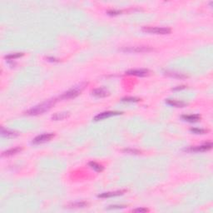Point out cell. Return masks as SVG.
I'll use <instances>...</instances> for the list:
<instances>
[{
  "instance_id": "6da1fadb",
  "label": "cell",
  "mask_w": 213,
  "mask_h": 213,
  "mask_svg": "<svg viewBox=\"0 0 213 213\" xmlns=\"http://www.w3.org/2000/svg\"><path fill=\"white\" fill-rule=\"evenodd\" d=\"M58 101V98H54V99H51V100H48L44 102H42L41 104L37 105L34 108L29 109V111L26 112V114L28 115H32V116H36V115H39V114H42L47 111H48L49 109L56 103V102Z\"/></svg>"
},
{
  "instance_id": "7a4b0ae2",
  "label": "cell",
  "mask_w": 213,
  "mask_h": 213,
  "mask_svg": "<svg viewBox=\"0 0 213 213\" xmlns=\"http://www.w3.org/2000/svg\"><path fill=\"white\" fill-rule=\"evenodd\" d=\"M86 83H81L78 86H76L74 88H72L69 91L63 93L61 96L59 97L58 99H61V100H66V99H70V98H74L77 96H78L81 92L85 88Z\"/></svg>"
},
{
  "instance_id": "3957f363",
  "label": "cell",
  "mask_w": 213,
  "mask_h": 213,
  "mask_svg": "<svg viewBox=\"0 0 213 213\" xmlns=\"http://www.w3.org/2000/svg\"><path fill=\"white\" fill-rule=\"evenodd\" d=\"M142 30L146 33L156 34H169L171 29L168 28H160V27H144Z\"/></svg>"
},
{
  "instance_id": "277c9868",
  "label": "cell",
  "mask_w": 213,
  "mask_h": 213,
  "mask_svg": "<svg viewBox=\"0 0 213 213\" xmlns=\"http://www.w3.org/2000/svg\"><path fill=\"white\" fill-rule=\"evenodd\" d=\"M153 50L152 48L146 46H136V47H127L122 48V52H127V53H147Z\"/></svg>"
},
{
  "instance_id": "5b68a950",
  "label": "cell",
  "mask_w": 213,
  "mask_h": 213,
  "mask_svg": "<svg viewBox=\"0 0 213 213\" xmlns=\"http://www.w3.org/2000/svg\"><path fill=\"white\" fill-rule=\"evenodd\" d=\"M54 137V134L53 133H44L42 135H39L38 137L34 138V140L32 141V143L34 145H38V144H42L44 142H48L50 141L52 138Z\"/></svg>"
},
{
  "instance_id": "8992f818",
  "label": "cell",
  "mask_w": 213,
  "mask_h": 213,
  "mask_svg": "<svg viewBox=\"0 0 213 213\" xmlns=\"http://www.w3.org/2000/svg\"><path fill=\"white\" fill-rule=\"evenodd\" d=\"M212 144L211 142L208 143H206L204 145H201V146H192L190 148L187 149H185L186 152H206V151H208L210 149H212Z\"/></svg>"
},
{
  "instance_id": "52a82bcc",
  "label": "cell",
  "mask_w": 213,
  "mask_h": 213,
  "mask_svg": "<svg viewBox=\"0 0 213 213\" xmlns=\"http://www.w3.org/2000/svg\"><path fill=\"white\" fill-rule=\"evenodd\" d=\"M121 114H122V112H113V111L104 112V113H99L98 115H97L96 117H94V121H100V120H102V119H105V118H108L110 117L121 115Z\"/></svg>"
},
{
  "instance_id": "ba28073f",
  "label": "cell",
  "mask_w": 213,
  "mask_h": 213,
  "mask_svg": "<svg viewBox=\"0 0 213 213\" xmlns=\"http://www.w3.org/2000/svg\"><path fill=\"white\" fill-rule=\"evenodd\" d=\"M126 74L127 75L138 76V77H146L149 74V71L146 69H132L126 72Z\"/></svg>"
},
{
  "instance_id": "9c48e42d",
  "label": "cell",
  "mask_w": 213,
  "mask_h": 213,
  "mask_svg": "<svg viewBox=\"0 0 213 213\" xmlns=\"http://www.w3.org/2000/svg\"><path fill=\"white\" fill-rule=\"evenodd\" d=\"M126 191H117V192H104L102 194L98 195V197L100 198H108V197H113V196H117L122 195Z\"/></svg>"
},
{
  "instance_id": "30bf717a",
  "label": "cell",
  "mask_w": 213,
  "mask_h": 213,
  "mask_svg": "<svg viewBox=\"0 0 213 213\" xmlns=\"http://www.w3.org/2000/svg\"><path fill=\"white\" fill-rule=\"evenodd\" d=\"M167 104H169L170 106H172V107H176V108H184L187 106V103L184 102H182V101H177V100H174V99H167L166 101Z\"/></svg>"
},
{
  "instance_id": "8fae6325",
  "label": "cell",
  "mask_w": 213,
  "mask_h": 213,
  "mask_svg": "<svg viewBox=\"0 0 213 213\" xmlns=\"http://www.w3.org/2000/svg\"><path fill=\"white\" fill-rule=\"evenodd\" d=\"M92 94L98 97H104L109 95V92L104 88H97L92 91Z\"/></svg>"
},
{
  "instance_id": "7c38bea8",
  "label": "cell",
  "mask_w": 213,
  "mask_h": 213,
  "mask_svg": "<svg viewBox=\"0 0 213 213\" xmlns=\"http://www.w3.org/2000/svg\"><path fill=\"white\" fill-rule=\"evenodd\" d=\"M182 118L184 121L189 122H196L200 120L201 117L198 114H194V115L192 114V115H183Z\"/></svg>"
},
{
  "instance_id": "4fadbf2b",
  "label": "cell",
  "mask_w": 213,
  "mask_h": 213,
  "mask_svg": "<svg viewBox=\"0 0 213 213\" xmlns=\"http://www.w3.org/2000/svg\"><path fill=\"white\" fill-rule=\"evenodd\" d=\"M165 75L169 76L171 78H180V79H182V78H187V77L186 75H184L183 73H180V72H171V71H166L164 72Z\"/></svg>"
},
{
  "instance_id": "5bb4252c",
  "label": "cell",
  "mask_w": 213,
  "mask_h": 213,
  "mask_svg": "<svg viewBox=\"0 0 213 213\" xmlns=\"http://www.w3.org/2000/svg\"><path fill=\"white\" fill-rule=\"evenodd\" d=\"M1 134L3 137L4 138H13V137H17L18 133L16 132H13V131H9V130L2 128L1 129Z\"/></svg>"
},
{
  "instance_id": "9a60e30c",
  "label": "cell",
  "mask_w": 213,
  "mask_h": 213,
  "mask_svg": "<svg viewBox=\"0 0 213 213\" xmlns=\"http://www.w3.org/2000/svg\"><path fill=\"white\" fill-rule=\"evenodd\" d=\"M22 149L20 147H15V148H11V149H9V150L5 151L2 153V156L3 157H9V156H13V155L16 154L18 153V152H20Z\"/></svg>"
},
{
  "instance_id": "2e32d148",
  "label": "cell",
  "mask_w": 213,
  "mask_h": 213,
  "mask_svg": "<svg viewBox=\"0 0 213 213\" xmlns=\"http://www.w3.org/2000/svg\"><path fill=\"white\" fill-rule=\"evenodd\" d=\"M69 113H55L54 115L52 116V119L54 121H59V120H63L64 118L68 117Z\"/></svg>"
},
{
  "instance_id": "e0dca14e",
  "label": "cell",
  "mask_w": 213,
  "mask_h": 213,
  "mask_svg": "<svg viewBox=\"0 0 213 213\" xmlns=\"http://www.w3.org/2000/svg\"><path fill=\"white\" fill-rule=\"evenodd\" d=\"M88 205V203H87V202L82 201V202H75V203L70 204L67 207L68 208H83V207L87 206Z\"/></svg>"
},
{
  "instance_id": "ac0fdd59",
  "label": "cell",
  "mask_w": 213,
  "mask_h": 213,
  "mask_svg": "<svg viewBox=\"0 0 213 213\" xmlns=\"http://www.w3.org/2000/svg\"><path fill=\"white\" fill-rule=\"evenodd\" d=\"M89 166L91 167V168H92L93 170H95L97 172H101V171H103V167L99 165V164H97V162H89Z\"/></svg>"
},
{
  "instance_id": "d6986e66",
  "label": "cell",
  "mask_w": 213,
  "mask_h": 213,
  "mask_svg": "<svg viewBox=\"0 0 213 213\" xmlns=\"http://www.w3.org/2000/svg\"><path fill=\"white\" fill-rule=\"evenodd\" d=\"M23 55V53H13V54H9V55H7V56H5V59L13 60V59L20 58V57H22Z\"/></svg>"
},
{
  "instance_id": "ffe728a7",
  "label": "cell",
  "mask_w": 213,
  "mask_h": 213,
  "mask_svg": "<svg viewBox=\"0 0 213 213\" xmlns=\"http://www.w3.org/2000/svg\"><path fill=\"white\" fill-rule=\"evenodd\" d=\"M190 131L193 132V133L195 134H204L206 132H207V131L206 130H204V129H200V128H191Z\"/></svg>"
},
{
  "instance_id": "44dd1931",
  "label": "cell",
  "mask_w": 213,
  "mask_h": 213,
  "mask_svg": "<svg viewBox=\"0 0 213 213\" xmlns=\"http://www.w3.org/2000/svg\"><path fill=\"white\" fill-rule=\"evenodd\" d=\"M122 102H138L139 99L137 98V97H124L122 99Z\"/></svg>"
},
{
  "instance_id": "7402d4cb",
  "label": "cell",
  "mask_w": 213,
  "mask_h": 213,
  "mask_svg": "<svg viewBox=\"0 0 213 213\" xmlns=\"http://www.w3.org/2000/svg\"><path fill=\"white\" fill-rule=\"evenodd\" d=\"M124 152H127V153H129V154H139L140 153V151L136 150V149H124L123 150Z\"/></svg>"
},
{
  "instance_id": "603a6c76",
  "label": "cell",
  "mask_w": 213,
  "mask_h": 213,
  "mask_svg": "<svg viewBox=\"0 0 213 213\" xmlns=\"http://www.w3.org/2000/svg\"><path fill=\"white\" fill-rule=\"evenodd\" d=\"M148 212V209L146 208H137L132 210V212L144 213V212Z\"/></svg>"
},
{
  "instance_id": "cb8c5ba5",
  "label": "cell",
  "mask_w": 213,
  "mask_h": 213,
  "mask_svg": "<svg viewBox=\"0 0 213 213\" xmlns=\"http://www.w3.org/2000/svg\"><path fill=\"white\" fill-rule=\"evenodd\" d=\"M125 206H118V205H114V206H109L108 209H122L124 208Z\"/></svg>"
},
{
  "instance_id": "d4e9b609",
  "label": "cell",
  "mask_w": 213,
  "mask_h": 213,
  "mask_svg": "<svg viewBox=\"0 0 213 213\" xmlns=\"http://www.w3.org/2000/svg\"><path fill=\"white\" fill-rule=\"evenodd\" d=\"M121 13L122 11H118V10H111V11L108 12L109 15H117V14H120Z\"/></svg>"
},
{
  "instance_id": "484cf974",
  "label": "cell",
  "mask_w": 213,
  "mask_h": 213,
  "mask_svg": "<svg viewBox=\"0 0 213 213\" xmlns=\"http://www.w3.org/2000/svg\"><path fill=\"white\" fill-rule=\"evenodd\" d=\"M186 88V86H179V87H176V88H172V90L174 91H177V90H182V89H185Z\"/></svg>"
},
{
  "instance_id": "4316f807",
  "label": "cell",
  "mask_w": 213,
  "mask_h": 213,
  "mask_svg": "<svg viewBox=\"0 0 213 213\" xmlns=\"http://www.w3.org/2000/svg\"><path fill=\"white\" fill-rule=\"evenodd\" d=\"M48 61H52V62H59V60L56 59H53V58H48Z\"/></svg>"
}]
</instances>
